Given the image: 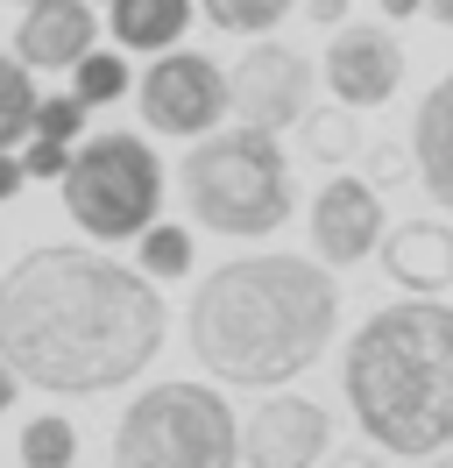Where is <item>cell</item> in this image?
I'll return each instance as SVG.
<instances>
[{
	"mask_svg": "<svg viewBox=\"0 0 453 468\" xmlns=\"http://www.w3.org/2000/svg\"><path fill=\"white\" fill-rule=\"evenodd\" d=\"M163 326L156 277L92 249H36L0 277V362L57 398L135 383L163 348Z\"/></svg>",
	"mask_w": 453,
	"mask_h": 468,
	"instance_id": "6da1fadb",
	"label": "cell"
},
{
	"mask_svg": "<svg viewBox=\"0 0 453 468\" xmlns=\"http://www.w3.org/2000/svg\"><path fill=\"white\" fill-rule=\"evenodd\" d=\"M340 326V284L305 256H241L220 263L192 298V355L220 383L277 390L305 377Z\"/></svg>",
	"mask_w": 453,
	"mask_h": 468,
	"instance_id": "7a4b0ae2",
	"label": "cell"
},
{
	"mask_svg": "<svg viewBox=\"0 0 453 468\" xmlns=\"http://www.w3.org/2000/svg\"><path fill=\"white\" fill-rule=\"evenodd\" d=\"M347 405L383 454H439L453 447V305L404 298L383 305L340 362Z\"/></svg>",
	"mask_w": 453,
	"mask_h": 468,
	"instance_id": "3957f363",
	"label": "cell"
},
{
	"mask_svg": "<svg viewBox=\"0 0 453 468\" xmlns=\"http://www.w3.org/2000/svg\"><path fill=\"white\" fill-rule=\"evenodd\" d=\"M177 192L192 206L198 228L255 241V234H277L290 220V164L269 128H220V135H198V149L177 171Z\"/></svg>",
	"mask_w": 453,
	"mask_h": 468,
	"instance_id": "277c9868",
	"label": "cell"
},
{
	"mask_svg": "<svg viewBox=\"0 0 453 468\" xmlns=\"http://www.w3.org/2000/svg\"><path fill=\"white\" fill-rule=\"evenodd\" d=\"M241 426L213 383H156L113 426V468H234Z\"/></svg>",
	"mask_w": 453,
	"mask_h": 468,
	"instance_id": "5b68a950",
	"label": "cell"
},
{
	"mask_svg": "<svg viewBox=\"0 0 453 468\" xmlns=\"http://www.w3.org/2000/svg\"><path fill=\"white\" fill-rule=\"evenodd\" d=\"M57 185H64V213L92 241H128L163 206V164H156V149L142 135H92V143H79Z\"/></svg>",
	"mask_w": 453,
	"mask_h": 468,
	"instance_id": "8992f818",
	"label": "cell"
},
{
	"mask_svg": "<svg viewBox=\"0 0 453 468\" xmlns=\"http://www.w3.org/2000/svg\"><path fill=\"white\" fill-rule=\"evenodd\" d=\"M226 114V71L198 50L170 43L163 58L142 71V121L163 128V135H205Z\"/></svg>",
	"mask_w": 453,
	"mask_h": 468,
	"instance_id": "52a82bcc",
	"label": "cell"
},
{
	"mask_svg": "<svg viewBox=\"0 0 453 468\" xmlns=\"http://www.w3.org/2000/svg\"><path fill=\"white\" fill-rule=\"evenodd\" d=\"M226 107L248 121V128H298L311 107V64L290 43H248V58L234 64L226 79Z\"/></svg>",
	"mask_w": 453,
	"mask_h": 468,
	"instance_id": "ba28073f",
	"label": "cell"
},
{
	"mask_svg": "<svg viewBox=\"0 0 453 468\" xmlns=\"http://www.w3.org/2000/svg\"><path fill=\"white\" fill-rule=\"evenodd\" d=\"M333 447V419L326 405H311V398H262L248 411V426H241V462L248 468H311L319 454Z\"/></svg>",
	"mask_w": 453,
	"mask_h": 468,
	"instance_id": "9c48e42d",
	"label": "cell"
},
{
	"mask_svg": "<svg viewBox=\"0 0 453 468\" xmlns=\"http://www.w3.org/2000/svg\"><path fill=\"white\" fill-rule=\"evenodd\" d=\"M326 86H333L340 107H383L404 86V43L375 22H354V29H333L326 43Z\"/></svg>",
	"mask_w": 453,
	"mask_h": 468,
	"instance_id": "30bf717a",
	"label": "cell"
},
{
	"mask_svg": "<svg viewBox=\"0 0 453 468\" xmlns=\"http://www.w3.org/2000/svg\"><path fill=\"white\" fill-rule=\"evenodd\" d=\"M375 241H383V199H375V185L333 177V185L311 199V249H319V263L347 270V263H362Z\"/></svg>",
	"mask_w": 453,
	"mask_h": 468,
	"instance_id": "8fae6325",
	"label": "cell"
},
{
	"mask_svg": "<svg viewBox=\"0 0 453 468\" xmlns=\"http://www.w3.org/2000/svg\"><path fill=\"white\" fill-rule=\"evenodd\" d=\"M92 36H100L92 0H36L22 15V29H15V58L28 71H64V64H79L92 50Z\"/></svg>",
	"mask_w": 453,
	"mask_h": 468,
	"instance_id": "7c38bea8",
	"label": "cell"
},
{
	"mask_svg": "<svg viewBox=\"0 0 453 468\" xmlns=\"http://www.w3.org/2000/svg\"><path fill=\"white\" fill-rule=\"evenodd\" d=\"M383 249V270H390V284L404 292H453V228L447 220H404L390 241H375Z\"/></svg>",
	"mask_w": 453,
	"mask_h": 468,
	"instance_id": "4fadbf2b",
	"label": "cell"
},
{
	"mask_svg": "<svg viewBox=\"0 0 453 468\" xmlns=\"http://www.w3.org/2000/svg\"><path fill=\"white\" fill-rule=\"evenodd\" d=\"M411 164H418L425 192L439 206H453V71L425 92L418 121H411Z\"/></svg>",
	"mask_w": 453,
	"mask_h": 468,
	"instance_id": "5bb4252c",
	"label": "cell"
},
{
	"mask_svg": "<svg viewBox=\"0 0 453 468\" xmlns=\"http://www.w3.org/2000/svg\"><path fill=\"white\" fill-rule=\"evenodd\" d=\"M113 15V43L121 50H170L192 29V0H107Z\"/></svg>",
	"mask_w": 453,
	"mask_h": 468,
	"instance_id": "9a60e30c",
	"label": "cell"
},
{
	"mask_svg": "<svg viewBox=\"0 0 453 468\" xmlns=\"http://www.w3.org/2000/svg\"><path fill=\"white\" fill-rule=\"evenodd\" d=\"M36 128V79L22 58H0V149H15Z\"/></svg>",
	"mask_w": 453,
	"mask_h": 468,
	"instance_id": "2e32d148",
	"label": "cell"
},
{
	"mask_svg": "<svg viewBox=\"0 0 453 468\" xmlns=\"http://www.w3.org/2000/svg\"><path fill=\"white\" fill-rule=\"evenodd\" d=\"M71 71H79V79H71V92H79L85 107H113L121 92L135 86V79H128V64H121V50H100V43H92Z\"/></svg>",
	"mask_w": 453,
	"mask_h": 468,
	"instance_id": "e0dca14e",
	"label": "cell"
},
{
	"mask_svg": "<svg viewBox=\"0 0 453 468\" xmlns=\"http://www.w3.org/2000/svg\"><path fill=\"white\" fill-rule=\"evenodd\" d=\"M71 462H79L71 419L43 411V419H28V426H22V468H71Z\"/></svg>",
	"mask_w": 453,
	"mask_h": 468,
	"instance_id": "ac0fdd59",
	"label": "cell"
},
{
	"mask_svg": "<svg viewBox=\"0 0 453 468\" xmlns=\"http://www.w3.org/2000/svg\"><path fill=\"white\" fill-rule=\"evenodd\" d=\"M142 277H156V284L192 277V234H184V228H163V220H149V228H142Z\"/></svg>",
	"mask_w": 453,
	"mask_h": 468,
	"instance_id": "d6986e66",
	"label": "cell"
},
{
	"mask_svg": "<svg viewBox=\"0 0 453 468\" xmlns=\"http://www.w3.org/2000/svg\"><path fill=\"white\" fill-rule=\"evenodd\" d=\"M198 7H205V22L226 29V36H269L298 0H198Z\"/></svg>",
	"mask_w": 453,
	"mask_h": 468,
	"instance_id": "ffe728a7",
	"label": "cell"
},
{
	"mask_svg": "<svg viewBox=\"0 0 453 468\" xmlns=\"http://www.w3.org/2000/svg\"><path fill=\"white\" fill-rule=\"evenodd\" d=\"M354 143H362V135H354V121L340 114H311V128H305V149L311 156H326V164H340V156H354Z\"/></svg>",
	"mask_w": 453,
	"mask_h": 468,
	"instance_id": "44dd1931",
	"label": "cell"
},
{
	"mask_svg": "<svg viewBox=\"0 0 453 468\" xmlns=\"http://www.w3.org/2000/svg\"><path fill=\"white\" fill-rule=\"evenodd\" d=\"M79 128H85V100H79V92H64V100H36V128H28V135L79 143Z\"/></svg>",
	"mask_w": 453,
	"mask_h": 468,
	"instance_id": "7402d4cb",
	"label": "cell"
},
{
	"mask_svg": "<svg viewBox=\"0 0 453 468\" xmlns=\"http://www.w3.org/2000/svg\"><path fill=\"white\" fill-rule=\"evenodd\" d=\"M64 164H71V143H50V135H36L22 156V171L36 177V185H50V177H64Z\"/></svg>",
	"mask_w": 453,
	"mask_h": 468,
	"instance_id": "603a6c76",
	"label": "cell"
},
{
	"mask_svg": "<svg viewBox=\"0 0 453 468\" xmlns=\"http://www.w3.org/2000/svg\"><path fill=\"white\" fill-rule=\"evenodd\" d=\"M28 185V171H22V156H15V149H0V206L15 199V192H22Z\"/></svg>",
	"mask_w": 453,
	"mask_h": 468,
	"instance_id": "cb8c5ba5",
	"label": "cell"
},
{
	"mask_svg": "<svg viewBox=\"0 0 453 468\" xmlns=\"http://www.w3.org/2000/svg\"><path fill=\"white\" fill-rule=\"evenodd\" d=\"M305 15L319 29H340V15H347V0H305Z\"/></svg>",
	"mask_w": 453,
	"mask_h": 468,
	"instance_id": "d4e9b609",
	"label": "cell"
},
{
	"mask_svg": "<svg viewBox=\"0 0 453 468\" xmlns=\"http://www.w3.org/2000/svg\"><path fill=\"white\" fill-rule=\"evenodd\" d=\"M15 398H22V377H15L7 362H0V411H15Z\"/></svg>",
	"mask_w": 453,
	"mask_h": 468,
	"instance_id": "484cf974",
	"label": "cell"
},
{
	"mask_svg": "<svg viewBox=\"0 0 453 468\" xmlns=\"http://www.w3.org/2000/svg\"><path fill=\"white\" fill-rule=\"evenodd\" d=\"M425 15H432V22H447V29H453V0H425Z\"/></svg>",
	"mask_w": 453,
	"mask_h": 468,
	"instance_id": "4316f807",
	"label": "cell"
},
{
	"mask_svg": "<svg viewBox=\"0 0 453 468\" xmlns=\"http://www.w3.org/2000/svg\"><path fill=\"white\" fill-rule=\"evenodd\" d=\"M425 0H383V15H418Z\"/></svg>",
	"mask_w": 453,
	"mask_h": 468,
	"instance_id": "83f0119b",
	"label": "cell"
},
{
	"mask_svg": "<svg viewBox=\"0 0 453 468\" xmlns=\"http://www.w3.org/2000/svg\"><path fill=\"white\" fill-rule=\"evenodd\" d=\"M333 468H375V462H368V454H340Z\"/></svg>",
	"mask_w": 453,
	"mask_h": 468,
	"instance_id": "f1b7e54d",
	"label": "cell"
},
{
	"mask_svg": "<svg viewBox=\"0 0 453 468\" xmlns=\"http://www.w3.org/2000/svg\"><path fill=\"white\" fill-rule=\"evenodd\" d=\"M22 7H36V0H22Z\"/></svg>",
	"mask_w": 453,
	"mask_h": 468,
	"instance_id": "f546056e",
	"label": "cell"
},
{
	"mask_svg": "<svg viewBox=\"0 0 453 468\" xmlns=\"http://www.w3.org/2000/svg\"><path fill=\"white\" fill-rule=\"evenodd\" d=\"M439 468H453V462H439Z\"/></svg>",
	"mask_w": 453,
	"mask_h": 468,
	"instance_id": "4dcf8cb0",
	"label": "cell"
}]
</instances>
